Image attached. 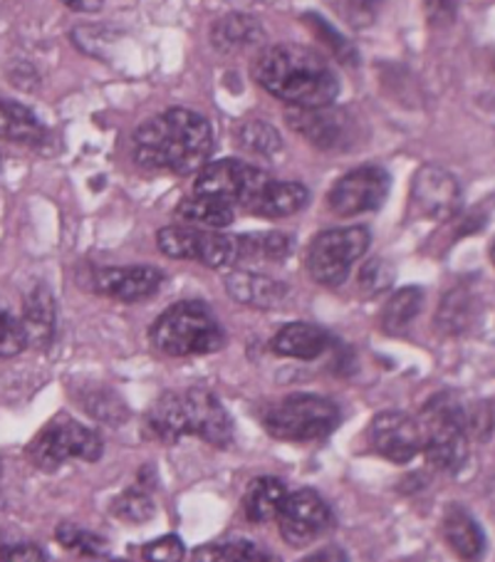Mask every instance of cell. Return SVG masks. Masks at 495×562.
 <instances>
[{"mask_svg": "<svg viewBox=\"0 0 495 562\" xmlns=\"http://www.w3.org/2000/svg\"><path fill=\"white\" fill-rule=\"evenodd\" d=\"M213 130L201 114L173 106L151 117L134 132L132 154L144 169L193 173L209 164Z\"/></svg>", "mask_w": 495, "mask_h": 562, "instance_id": "obj_1", "label": "cell"}, {"mask_svg": "<svg viewBox=\"0 0 495 562\" xmlns=\"http://www.w3.org/2000/svg\"><path fill=\"white\" fill-rule=\"evenodd\" d=\"M193 193L218 196L263 218H285L305 209L310 191L297 181H278L240 159H221L199 171Z\"/></svg>", "mask_w": 495, "mask_h": 562, "instance_id": "obj_2", "label": "cell"}, {"mask_svg": "<svg viewBox=\"0 0 495 562\" xmlns=\"http://www.w3.org/2000/svg\"><path fill=\"white\" fill-rule=\"evenodd\" d=\"M256 82L290 106H329L339 94L333 67L313 47L278 43L266 47L254 63Z\"/></svg>", "mask_w": 495, "mask_h": 562, "instance_id": "obj_3", "label": "cell"}, {"mask_svg": "<svg viewBox=\"0 0 495 562\" xmlns=\"http://www.w3.org/2000/svg\"><path fill=\"white\" fill-rule=\"evenodd\" d=\"M149 340L169 357L213 355L226 345V329L201 300H181L154 319Z\"/></svg>", "mask_w": 495, "mask_h": 562, "instance_id": "obj_4", "label": "cell"}, {"mask_svg": "<svg viewBox=\"0 0 495 562\" xmlns=\"http://www.w3.org/2000/svg\"><path fill=\"white\" fill-rule=\"evenodd\" d=\"M424 453L434 469L455 473L469 459V416L449 394H436L421 412Z\"/></svg>", "mask_w": 495, "mask_h": 562, "instance_id": "obj_5", "label": "cell"}, {"mask_svg": "<svg viewBox=\"0 0 495 562\" xmlns=\"http://www.w3.org/2000/svg\"><path fill=\"white\" fill-rule=\"evenodd\" d=\"M339 406L319 394H290L268 406L266 431L278 441L310 443L327 439L339 426Z\"/></svg>", "mask_w": 495, "mask_h": 562, "instance_id": "obj_6", "label": "cell"}, {"mask_svg": "<svg viewBox=\"0 0 495 562\" xmlns=\"http://www.w3.org/2000/svg\"><path fill=\"white\" fill-rule=\"evenodd\" d=\"M25 457L47 473L57 471L70 459L94 463L102 457V439L90 426H82L80 422L67 419V416H57L25 446Z\"/></svg>", "mask_w": 495, "mask_h": 562, "instance_id": "obj_7", "label": "cell"}, {"mask_svg": "<svg viewBox=\"0 0 495 562\" xmlns=\"http://www.w3.org/2000/svg\"><path fill=\"white\" fill-rule=\"evenodd\" d=\"M369 231L364 226L329 228L315 236L307 250V273L325 288L342 285L349 270L369 248Z\"/></svg>", "mask_w": 495, "mask_h": 562, "instance_id": "obj_8", "label": "cell"}, {"mask_svg": "<svg viewBox=\"0 0 495 562\" xmlns=\"http://www.w3.org/2000/svg\"><path fill=\"white\" fill-rule=\"evenodd\" d=\"M390 187L392 179L382 167H359L335 183L327 203L337 216L352 218L380 209L390 196Z\"/></svg>", "mask_w": 495, "mask_h": 562, "instance_id": "obj_9", "label": "cell"}, {"mask_svg": "<svg viewBox=\"0 0 495 562\" xmlns=\"http://www.w3.org/2000/svg\"><path fill=\"white\" fill-rule=\"evenodd\" d=\"M329 526H333V513H329L327 503L313 488L290 493L278 513L280 536L293 548L310 546L319 536H325Z\"/></svg>", "mask_w": 495, "mask_h": 562, "instance_id": "obj_10", "label": "cell"}, {"mask_svg": "<svg viewBox=\"0 0 495 562\" xmlns=\"http://www.w3.org/2000/svg\"><path fill=\"white\" fill-rule=\"evenodd\" d=\"M374 451L392 463H409L416 453L424 451L421 422L404 412H382L374 416L372 429Z\"/></svg>", "mask_w": 495, "mask_h": 562, "instance_id": "obj_11", "label": "cell"}, {"mask_svg": "<svg viewBox=\"0 0 495 562\" xmlns=\"http://www.w3.org/2000/svg\"><path fill=\"white\" fill-rule=\"evenodd\" d=\"M183 416L189 436H199L211 446H228L233 439V419L226 406L209 390L181 392Z\"/></svg>", "mask_w": 495, "mask_h": 562, "instance_id": "obj_12", "label": "cell"}, {"mask_svg": "<svg viewBox=\"0 0 495 562\" xmlns=\"http://www.w3.org/2000/svg\"><path fill=\"white\" fill-rule=\"evenodd\" d=\"M412 193L416 206L434 221L453 218L459 213L463 199L459 179L443 167H436V164H429V167H421L416 171Z\"/></svg>", "mask_w": 495, "mask_h": 562, "instance_id": "obj_13", "label": "cell"}, {"mask_svg": "<svg viewBox=\"0 0 495 562\" xmlns=\"http://www.w3.org/2000/svg\"><path fill=\"white\" fill-rule=\"evenodd\" d=\"M288 122L300 137H305L313 147L333 151V149H345L349 139V120L345 112L333 110L329 106H293L288 112Z\"/></svg>", "mask_w": 495, "mask_h": 562, "instance_id": "obj_14", "label": "cell"}, {"mask_svg": "<svg viewBox=\"0 0 495 562\" xmlns=\"http://www.w3.org/2000/svg\"><path fill=\"white\" fill-rule=\"evenodd\" d=\"M164 283V276L151 266H130V268H104L94 276V290L120 303H139L151 297Z\"/></svg>", "mask_w": 495, "mask_h": 562, "instance_id": "obj_15", "label": "cell"}, {"mask_svg": "<svg viewBox=\"0 0 495 562\" xmlns=\"http://www.w3.org/2000/svg\"><path fill=\"white\" fill-rule=\"evenodd\" d=\"M273 352L290 360H317L329 347V335L315 323H290L273 337Z\"/></svg>", "mask_w": 495, "mask_h": 562, "instance_id": "obj_16", "label": "cell"}, {"mask_svg": "<svg viewBox=\"0 0 495 562\" xmlns=\"http://www.w3.org/2000/svg\"><path fill=\"white\" fill-rule=\"evenodd\" d=\"M226 290L236 303L260 310L278 307L288 295V288L283 283L258 273H248V270H236V273H230L226 278Z\"/></svg>", "mask_w": 495, "mask_h": 562, "instance_id": "obj_17", "label": "cell"}, {"mask_svg": "<svg viewBox=\"0 0 495 562\" xmlns=\"http://www.w3.org/2000/svg\"><path fill=\"white\" fill-rule=\"evenodd\" d=\"M211 41L221 53H243L248 47H256L266 41V33L256 18L243 15V13H230L226 18L216 21L211 27Z\"/></svg>", "mask_w": 495, "mask_h": 562, "instance_id": "obj_18", "label": "cell"}, {"mask_svg": "<svg viewBox=\"0 0 495 562\" xmlns=\"http://www.w3.org/2000/svg\"><path fill=\"white\" fill-rule=\"evenodd\" d=\"M443 536L455 555L463 560H479L485 550V536L479 522L471 518V513L453 506L443 516Z\"/></svg>", "mask_w": 495, "mask_h": 562, "instance_id": "obj_19", "label": "cell"}, {"mask_svg": "<svg viewBox=\"0 0 495 562\" xmlns=\"http://www.w3.org/2000/svg\"><path fill=\"white\" fill-rule=\"evenodd\" d=\"M23 325L27 335V347H47L55 337V300L50 290L45 285H37L31 295H27Z\"/></svg>", "mask_w": 495, "mask_h": 562, "instance_id": "obj_20", "label": "cell"}, {"mask_svg": "<svg viewBox=\"0 0 495 562\" xmlns=\"http://www.w3.org/2000/svg\"><path fill=\"white\" fill-rule=\"evenodd\" d=\"M285 498H288V488L283 481L275 476H258L246 491L243 510H246L248 520L266 522V520L278 518Z\"/></svg>", "mask_w": 495, "mask_h": 562, "instance_id": "obj_21", "label": "cell"}, {"mask_svg": "<svg viewBox=\"0 0 495 562\" xmlns=\"http://www.w3.org/2000/svg\"><path fill=\"white\" fill-rule=\"evenodd\" d=\"M177 218L206 228H226L236 218L233 203L218 196H206V193H193L191 199H183L177 206Z\"/></svg>", "mask_w": 495, "mask_h": 562, "instance_id": "obj_22", "label": "cell"}, {"mask_svg": "<svg viewBox=\"0 0 495 562\" xmlns=\"http://www.w3.org/2000/svg\"><path fill=\"white\" fill-rule=\"evenodd\" d=\"M147 426L149 431L164 443H177L179 439H183V436H189L181 394L177 392L161 394L147 414Z\"/></svg>", "mask_w": 495, "mask_h": 562, "instance_id": "obj_23", "label": "cell"}, {"mask_svg": "<svg viewBox=\"0 0 495 562\" xmlns=\"http://www.w3.org/2000/svg\"><path fill=\"white\" fill-rule=\"evenodd\" d=\"M3 137L15 144H27V147H37L45 142V127L37 120L33 110L25 104L5 100L3 102Z\"/></svg>", "mask_w": 495, "mask_h": 562, "instance_id": "obj_24", "label": "cell"}, {"mask_svg": "<svg viewBox=\"0 0 495 562\" xmlns=\"http://www.w3.org/2000/svg\"><path fill=\"white\" fill-rule=\"evenodd\" d=\"M424 290L421 288H402L394 293L382 310V329L386 335H404L409 325L421 313Z\"/></svg>", "mask_w": 495, "mask_h": 562, "instance_id": "obj_25", "label": "cell"}, {"mask_svg": "<svg viewBox=\"0 0 495 562\" xmlns=\"http://www.w3.org/2000/svg\"><path fill=\"white\" fill-rule=\"evenodd\" d=\"M243 256L240 238L216 234V231H199L196 260L209 268H230Z\"/></svg>", "mask_w": 495, "mask_h": 562, "instance_id": "obj_26", "label": "cell"}, {"mask_svg": "<svg viewBox=\"0 0 495 562\" xmlns=\"http://www.w3.org/2000/svg\"><path fill=\"white\" fill-rule=\"evenodd\" d=\"M193 560H218V562H260V560H275L270 552L256 548L254 542L246 540H226V542H211L193 550Z\"/></svg>", "mask_w": 495, "mask_h": 562, "instance_id": "obj_27", "label": "cell"}, {"mask_svg": "<svg viewBox=\"0 0 495 562\" xmlns=\"http://www.w3.org/2000/svg\"><path fill=\"white\" fill-rule=\"evenodd\" d=\"M238 144L240 149L258 154V157H273V154L283 149V139H280L278 130L273 124L260 122V120H250L240 124Z\"/></svg>", "mask_w": 495, "mask_h": 562, "instance_id": "obj_28", "label": "cell"}, {"mask_svg": "<svg viewBox=\"0 0 495 562\" xmlns=\"http://www.w3.org/2000/svg\"><path fill=\"white\" fill-rule=\"evenodd\" d=\"M199 228L187 226H167L157 234V246L164 256L177 260H196Z\"/></svg>", "mask_w": 495, "mask_h": 562, "instance_id": "obj_29", "label": "cell"}, {"mask_svg": "<svg viewBox=\"0 0 495 562\" xmlns=\"http://www.w3.org/2000/svg\"><path fill=\"white\" fill-rule=\"evenodd\" d=\"M80 402L85 406L87 414H92L94 419H100L104 424H122L127 419V406L122 404V400L110 390H90L80 394Z\"/></svg>", "mask_w": 495, "mask_h": 562, "instance_id": "obj_30", "label": "cell"}, {"mask_svg": "<svg viewBox=\"0 0 495 562\" xmlns=\"http://www.w3.org/2000/svg\"><path fill=\"white\" fill-rule=\"evenodd\" d=\"M112 510L124 522H147L154 516V501L147 491L130 488L114 501Z\"/></svg>", "mask_w": 495, "mask_h": 562, "instance_id": "obj_31", "label": "cell"}, {"mask_svg": "<svg viewBox=\"0 0 495 562\" xmlns=\"http://www.w3.org/2000/svg\"><path fill=\"white\" fill-rule=\"evenodd\" d=\"M57 542H60V546L67 550L80 552V555H85V558L106 555V546L100 536L80 530L77 526H70V522H63V526L57 528Z\"/></svg>", "mask_w": 495, "mask_h": 562, "instance_id": "obj_32", "label": "cell"}, {"mask_svg": "<svg viewBox=\"0 0 495 562\" xmlns=\"http://www.w3.org/2000/svg\"><path fill=\"white\" fill-rule=\"evenodd\" d=\"M243 254H258L268 260H283L293 250V238L285 234H263L254 238H240Z\"/></svg>", "mask_w": 495, "mask_h": 562, "instance_id": "obj_33", "label": "cell"}, {"mask_svg": "<svg viewBox=\"0 0 495 562\" xmlns=\"http://www.w3.org/2000/svg\"><path fill=\"white\" fill-rule=\"evenodd\" d=\"M25 347L27 335L23 319H15L8 310H3V315H0V355L8 360V357L21 355Z\"/></svg>", "mask_w": 495, "mask_h": 562, "instance_id": "obj_34", "label": "cell"}, {"mask_svg": "<svg viewBox=\"0 0 495 562\" xmlns=\"http://www.w3.org/2000/svg\"><path fill=\"white\" fill-rule=\"evenodd\" d=\"M392 280H394V268L386 263L384 258H372L369 263H364L362 273H359V285H362V290H367L369 295L382 293V290L392 285Z\"/></svg>", "mask_w": 495, "mask_h": 562, "instance_id": "obj_35", "label": "cell"}, {"mask_svg": "<svg viewBox=\"0 0 495 562\" xmlns=\"http://www.w3.org/2000/svg\"><path fill=\"white\" fill-rule=\"evenodd\" d=\"M305 23H310L317 31V35L323 37V41H327L329 43V47H333V53L339 57V60H342L345 65L349 63V65H357V53H355V47L349 45V41H345L342 35H339L333 25H327L323 18L319 15H305Z\"/></svg>", "mask_w": 495, "mask_h": 562, "instance_id": "obj_36", "label": "cell"}, {"mask_svg": "<svg viewBox=\"0 0 495 562\" xmlns=\"http://www.w3.org/2000/svg\"><path fill=\"white\" fill-rule=\"evenodd\" d=\"M144 560H154V562H179L187 558V548L177 536H164L159 540L149 542L142 550Z\"/></svg>", "mask_w": 495, "mask_h": 562, "instance_id": "obj_37", "label": "cell"}, {"mask_svg": "<svg viewBox=\"0 0 495 562\" xmlns=\"http://www.w3.org/2000/svg\"><path fill=\"white\" fill-rule=\"evenodd\" d=\"M3 560H45V552L31 546V542H23V546H15L11 550L3 548Z\"/></svg>", "mask_w": 495, "mask_h": 562, "instance_id": "obj_38", "label": "cell"}, {"mask_svg": "<svg viewBox=\"0 0 495 562\" xmlns=\"http://www.w3.org/2000/svg\"><path fill=\"white\" fill-rule=\"evenodd\" d=\"M63 3L75 13H97L104 0H63Z\"/></svg>", "mask_w": 495, "mask_h": 562, "instance_id": "obj_39", "label": "cell"}, {"mask_svg": "<svg viewBox=\"0 0 495 562\" xmlns=\"http://www.w3.org/2000/svg\"><path fill=\"white\" fill-rule=\"evenodd\" d=\"M307 560H347V555L342 550H323V552H315L313 558H307Z\"/></svg>", "mask_w": 495, "mask_h": 562, "instance_id": "obj_40", "label": "cell"}, {"mask_svg": "<svg viewBox=\"0 0 495 562\" xmlns=\"http://www.w3.org/2000/svg\"><path fill=\"white\" fill-rule=\"evenodd\" d=\"M491 260H493V266H495V240H493V248H491Z\"/></svg>", "mask_w": 495, "mask_h": 562, "instance_id": "obj_41", "label": "cell"}]
</instances>
